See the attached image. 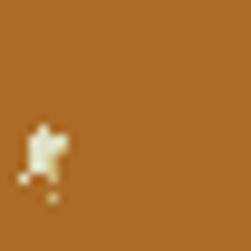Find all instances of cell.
Wrapping results in <instances>:
<instances>
[{
  "label": "cell",
  "mask_w": 251,
  "mask_h": 251,
  "mask_svg": "<svg viewBox=\"0 0 251 251\" xmlns=\"http://www.w3.org/2000/svg\"><path fill=\"white\" fill-rule=\"evenodd\" d=\"M58 174H68V126L39 116L29 126V155H20V193H58Z\"/></svg>",
  "instance_id": "cell-1"
}]
</instances>
